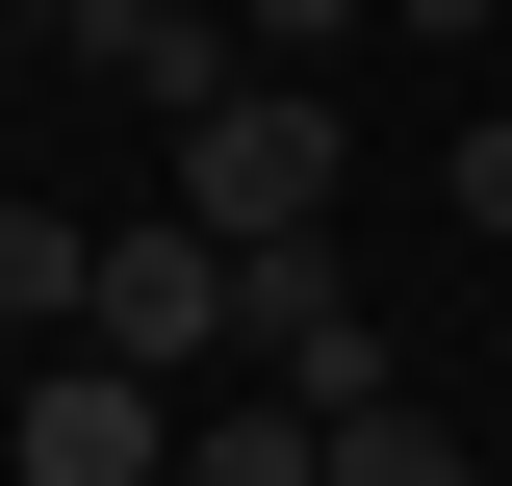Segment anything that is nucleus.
<instances>
[{"label": "nucleus", "instance_id": "nucleus-1", "mask_svg": "<svg viewBox=\"0 0 512 486\" xmlns=\"http://www.w3.org/2000/svg\"><path fill=\"white\" fill-rule=\"evenodd\" d=\"M333 180H359V128H333L308 52H231V77L180 103V205H205V231H308Z\"/></svg>", "mask_w": 512, "mask_h": 486}, {"label": "nucleus", "instance_id": "nucleus-2", "mask_svg": "<svg viewBox=\"0 0 512 486\" xmlns=\"http://www.w3.org/2000/svg\"><path fill=\"white\" fill-rule=\"evenodd\" d=\"M77 333H128L154 384H231V359H256V333H231V231H205L180 180H154V205H103V282H77Z\"/></svg>", "mask_w": 512, "mask_h": 486}, {"label": "nucleus", "instance_id": "nucleus-3", "mask_svg": "<svg viewBox=\"0 0 512 486\" xmlns=\"http://www.w3.org/2000/svg\"><path fill=\"white\" fill-rule=\"evenodd\" d=\"M0 461H26V486H154V461H180V384L128 359V333H26V384H0Z\"/></svg>", "mask_w": 512, "mask_h": 486}, {"label": "nucleus", "instance_id": "nucleus-4", "mask_svg": "<svg viewBox=\"0 0 512 486\" xmlns=\"http://www.w3.org/2000/svg\"><path fill=\"white\" fill-rule=\"evenodd\" d=\"M231 333L308 384V410H359V384H384V307H359V256H333V205H308V231H231Z\"/></svg>", "mask_w": 512, "mask_h": 486}, {"label": "nucleus", "instance_id": "nucleus-5", "mask_svg": "<svg viewBox=\"0 0 512 486\" xmlns=\"http://www.w3.org/2000/svg\"><path fill=\"white\" fill-rule=\"evenodd\" d=\"M52 26H77V77H103V103H154V128L231 77V0H52Z\"/></svg>", "mask_w": 512, "mask_h": 486}, {"label": "nucleus", "instance_id": "nucleus-6", "mask_svg": "<svg viewBox=\"0 0 512 486\" xmlns=\"http://www.w3.org/2000/svg\"><path fill=\"white\" fill-rule=\"evenodd\" d=\"M77 282H103V205H0V333H77Z\"/></svg>", "mask_w": 512, "mask_h": 486}, {"label": "nucleus", "instance_id": "nucleus-7", "mask_svg": "<svg viewBox=\"0 0 512 486\" xmlns=\"http://www.w3.org/2000/svg\"><path fill=\"white\" fill-rule=\"evenodd\" d=\"M333 486H461V410H410V384H359V410H333Z\"/></svg>", "mask_w": 512, "mask_h": 486}, {"label": "nucleus", "instance_id": "nucleus-8", "mask_svg": "<svg viewBox=\"0 0 512 486\" xmlns=\"http://www.w3.org/2000/svg\"><path fill=\"white\" fill-rule=\"evenodd\" d=\"M359 26H384V0H231V52H308V77L359 52Z\"/></svg>", "mask_w": 512, "mask_h": 486}, {"label": "nucleus", "instance_id": "nucleus-9", "mask_svg": "<svg viewBox=\"0 0 512 486\" xmlns=\"http://www.w3.org/2000/svg\"><path fill=\"white\" fill-rule=\"evenodd\" d=\"M436 205H461V231L512 256V103H487V128H461V154H436Z\"/></svg>", "mask_w": 512, "mask_h": 486}, {"label": "nucleus", "instance_id": "nucleus-10", "mask_svg": "<svg viewBox=\"0 0 512 486\" xmlns=\"http://www.w3.org/2000/svg\"><path fill=\"white\" fill-rule=\"evenodd\" d=\"M0 384H26V333H0Z\"/></svg>", "mask_w": 512, "mask_h": 486}, {"label": "nucleus", "instance_id": "nucleus-11", "mask_svg": "<svg viewBox=\"0 0 512 486\" xmlns=\"http://www.w3.org/2000/svg\"><path fill=\"white\" fill-rule=\"evenodd\" d=\"M487 26H512V0H487Z\"/></svg>", "mask_w": 512, "mask_h": 486}]
</instances>
